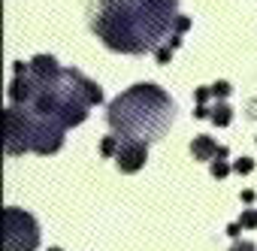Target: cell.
<instances>
[{
    "mask_svg": "<svg viewBox=\"0 0 257 251\" xmlns=\"http://www.w3.org/2000/svg\"><path fill=\"white\" fill-rule=\"evenodd\" d=\"M52 251H61V248H52Z\"/></svg>",
    "mask_w": 257,
    "mask_h": 251,
    "instance_id": "obj_16",
    "label": "cell"
},
{
    "mask_svg": "<svg viewBox=\"0 0 257 251\" xmlns=\"http://www.w3.org/2000/svg\"><path fill=\"white\" fill-rule=\"evenodd\" d=\"M239 230H242V224H230V227H227V236H233V239H239Z\"/></svg>",
    "mask_w": 257,
    "mask_h": 251,
    "instance_id": "obj_15",
    "label": "cell"
},
{
    "mask_svg": "<svg viewBox=\"0 0 257 251\" xmlns=\"http://www.w3.org/2000/svg\"><path fill=\"white\" fill-rule=\"evenodd\" d=\"M118 149H121V137H106V140L100 143V152H103L106 158H115Z\"/></svg>",
    "mask_w": 257,
    "mask_h": 251,
    "instance_id": "obj_7",
    "label": "cell"
},
{
    "mask_svg": "<svg viewBox=\"0 0 257 251\" xmlns=\"http://www.w3.org/2000/svg\"><path fill=\"white\" fill-rule=\"evenodd\" d=\"M215 124H218V128H227V124L233 121V109L227 106V103H215L212 106V115H209Z\"/></svg>",
    "mask_w": 257,
    "mask_h": 251,
    "instance_id": "obj_6",
    "label": "cell"
},
{
    "mask_svg": "<svg viewBox=\"0 0 257 251\" xmlns=\"http://www.w3.org/2000/svg\"><path fill=\"white\" fill-rule=\"evenodd\" d=\"M239 224H242L245 230H254V227H257V209H245L242 218H239Z\"/></svg>",
    "mask_w": 257,
    "mask_h": 251,
    "instance_id": "obj_8",
    "label": "cell"
},
{
    "mask_svg": "<svg viewBox=\"0 0 257 251\" xmlns=\"http://www.w3.org/2000/svg\"><path fill=\"white\" fill-rule=\"evenodd\" d=\"M40 227L25 209H4V251H37Z\"/></svg>",
    "mask_w": 257,
    "mask_h": 251,
    "instance_id": "obj_3",
    "label": "cell"
},
{
    "mask_svg": "<svg viewBox=\"0 0 257 251\" xmlns=\"http://www.w3.org/2000/svg\"><path fill=\"white\" fill-rule=\"evenodd\" d=\"M227 173H230V167H227L224 161H215V164H212V176H215V179H224Z\"/></svg>",
    "mask_w": 257,
    "mask_h": 251,
    "instance_id": "obj_10",
    "label": "cell"
},
{
    "mask_svg": "<svg viewBox=\"0 0 257 251\" xmlns=\"http://www.w3.org/2000/svg\"><path fill=\"white\" fill-rule=\"evenodd\" d=\"M227 94H230V85H227V82L212 85V97H227Z\"/></svg>",
    "mask_w": 257,
    "mask_h": 251,
    "instance_id": "obj_12",
    "label": "cell"
},
{
    "mask_svg": "<svg viewBox=\"0 0 257 251\" xmlns=\"http://www.w3.org/2000/svg\"><path fill=\"white\" fill-rule=\"evenodd\" d=\"M176 103L158 85H134L109 103V124L124 140H161L173 124Z\"/></svg>",
    "mask_w": 257,
    "mask_h": 251,
    "instance_id": "obj_2",
    "label": "cell"
},
{
    "mask_svg": "<svg viewBox=\"0 0 257 251\" xmlns=\"http://www.w3.org/2000/svg\"><path fill=\"white\" fill-rule=\"evenodd\" d=\"M233 170H236L239 176H248V173L254 170V161H251V158H242V161H236V164H233Z\"/></svg>",
    "mask_w": 257,
    "mask_h": 251,
    "instance_id": "obj_9",
    "label": "cell"
},
{
    "mask_svg": "<svg viewBox=\"0 0 257 251\" xmlns=\"http://www.w3.org/2000/svg\"><path fill=\"white\" fill-rule=\"evenodd\" d=\"M209 94H212V88H197V91H194L197 103H206V100H209Z\"/></svg>",
    "mask_w": 257,
    "mask_h": 251,
    "instance_id": "obj_13",
    "label": "cell"
},
{
    "mask_svg": "<svg viewBox=\"0 0 257 251\" xmlns=\"http://www.w3.org/2000/svg\"><path fill=\"white\" fill-rule=\"evenodd\" d=\"M230 251H257V248H254L251 242H236V245H233Z\"/></svg>",
    "mask_w": 257,
    "mask_h": 251,
    "instance_id": "obj_14",
    "label": "cell"
},
{
    "mask_svg": "<svg viewBox=\"0 0 257 251\" xmlns=\"http://www.w3.org/2000/svg\"><path fill=\"white\" fill-rule=\"evenodd\" d=\"M179 19V0H100L94 34L112 52L146 55Z\"/></svg>",
    "mask_w": 257,
    "mask_h": 251,
    "instance_id": "obj_1",
    "label": "cell"
},
{
    "mask_svg": "<svg viewBox=\"0 0 257 251\" xmlns=\"http://www.w3.org/2000/svg\"><path fill=\"white\" fill-rule=\"evenodd\" d=\"M218 152H221V146L212 137H194V143H191L194 161H212V158H218Z\"/></svg>",
    "mask_w": 257,
    "mask_h": 251,
    "instance_id": "obj_5",
    "label": "cell"
},
{
    "mask_svg": "<svg viewBox=\"0 0 257 251\" xmlns=\"http://www.w3.org/2000/svg\"><path fill=\"white\" fill-rule=\"evenodd\" d=\"M115 161H118L121 173H140L146 167V161H149V143H143V140H124L121 137V149H118Z\"/></svg>",
    "mask_w": 257,
    "mask_h": 251,
    "instance_id": "obj_4",
    "label": "cell"
},
{
    "mask_svg": "<svg viewBox=\"0 0 257 251\" xmlns=\"http://www.w3.org/2000/svg\"><path fill=\"white\" fill-rule=\"evenodd\" d=\"M170 58H173V46H161L158 49V61L161 64H170Z\"/></svg>",
    "mask_w": 257,
    "mask_h": 251,
    "instance_id": "obj_11",
    "label": "cell"
}]
</instances>
